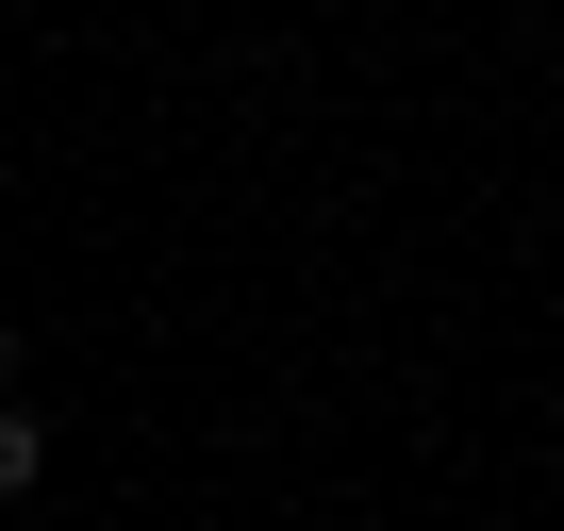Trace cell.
Masks as SVG:
<instances>
[{
    "mask_svg": "<svg viewBox=\"0 0 564 531\" xmlns=\"http://www.w3.org/2000/svg\"><path fill=\"white\" fill-rule=\"evenodd\" d=\"M34 481H51V415H34V399H0V498H34Z\"/></svg>",
    "mask_w": 564,
    "mask_h": 531,
    "instance_id": "1",
    "label": "cell"
},
{
    "mask_svg": "<svg viewBox=\"0 0 564 531\" xmlns=\"http://www.w3.org/2000/svg\"><path fill=\"white\" fill-rule=\"evenodd\" d=\"M0 382H18V333H0Z\"/></svg>",
    "mask_w": 564,
    "mask_h": 531,
    "instance_id": "2",
    "label": "cell"
}]
</instances>
